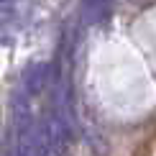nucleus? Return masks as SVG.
Listing matches in <instances>:
<instances>
[{
  "label": "nucleus",
  "mask_w": 156,
  "mask_h": 156,
  "mask_svg": "<svg viewBox=\"0 0 156 156\" xmlns=\"http://www.w3.org/2000/svg\"><path fill=\"white\" fill-rule=\"evenodd\" d=\"M46 82H49V64L36 62V64H31V67H26V72H23V92H26L28 100L41 95L44 87H46Z\"/></svg>",
  "instance_id": "nucleus-1"
},
{
  "label": "nucleus",
  "mask_w": 156,
  "mask_h": 156,
  "mask_svg": "<svg viewBox=\"0 0 156 156\" xmlns=\"http://www.w3.org/2000/svg\"><path fill=\"white\" fill-rule=\"evenodd\" d=\"M82 10H84V18L90 23H97L108 16L110 0H82Z\"/></svg>",
  "instance_id": "nucleus-2"
}]
</instances>
